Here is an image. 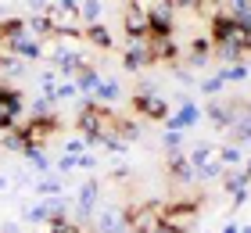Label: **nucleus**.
<instances>
[{
	"label": "nucleus",
	"instance_id": "11",
	"mask_svg": "<svg viewBox=\"0 0 251 233\" xmlns=\"http://www.w3.org/2000/svg\"><path fill=\"white\" fill-rule=\"evenodd\" d=\"M7 54H15L18 61H40L43 57V43H40V36H32V32H25L18 43H11V51Z\"/></svg>",
	"mask_w": 251,
	"mask_h": 233
},
{
	"label": "nucleus",
	"instance_id": "38",
	"mask_svg": "<svg viewBox=\"0 0 251 233\" xmlns=\"http://www.w3.org/2000/svg\"><path fill=\"white\" fill-rule=\"evenodd\" d=\"M241 233H251V226H241Z\"/></svg>",
	"mask_w": 251,
	"mask_h": 233
},
{
	"label": "nucleus",
	"instance_id": "34",
	"mask_svg": "<svg viewBox=\"0 0 251 233\" xmlns=\"http://www.w3.org/2000/svg\"><path fill=\"white\" fill-rule=\"evenodd\" d=\"M86 151H90L86 136H72V140L65 144V155H86Z\"/></svg>",
	"mask_w": 251,
	"mask_h": 233
},
{
	"label": "nucleus",
	"instance_id": "12",
	"mask_svg": "<svg viewBox=\"0 0 251 233\" xmlns=\"http://www.w3.org/2000/svg\"><path fill=\"white\" fill-rule=\"evenodd\" d=\"M83 40L90 43V47H97V51H111V47H115V36H111L108 32V26L104 22H94V26H83Z\"/></svg>",
	"mask_w": 251,
	"mask_h": 233
},
{
	"label": "nucleus",
	"instance_id": "28",
	"mask_svg": "<svg viewBox=\"0 0 251 233\" xmlns=\"http://www.w3.org/2000/svg\"><path fill=\"white\" fill-rule=\"evenodd\" d=\"M97 147H104L108 155H126V151H129V144H126V140H122L119 133H111V129H108L104 136L97 140Z\"/></svg>",
	"mask_w": 251,
	"mask_h": 233
},
{
	"label": "nucleus",
	"instance_id": "25",
	"mask_svg": "<svg viewBox=\"0 0 251 233\" xmlns=\"http://www.w3.org/2000/svg\"><path fill=\"white\" fill-rule=\"evenodd\" d=\"M36 194H43V197H65V180L61 176H43V180H36Z\"/></svg>",
	"mask_w": 251,
	"mask_h": 233
},
{
	"label": "nucleus",
	"instance_id": "29",
	"mask_svg": "<svg viewBox=\"0 0 251 233\" xmlns=\"http://www.w3.org/2000/svg\"><path fill=\"white\" fill-rule=\"evenodd\" d=\"M79 22H83V26L100 22V0H83V4H79Z\"/></svg>",
	"mask_w": 251,
	"mask_h": 233
},
{
	"label": "nucleus",
	"instance_id": "16",
	"mask_svg": "<svg viewBox=\"0 0 251 233\" xmlns=\"http://www.w3.org/2000/svg\"><path fill=\"white\" fill-rule=\"evenodd\" d=\"M97 230H100V233H129L119 208H104V212L97 215Z\"/></svg>",
	"mask_w": 251,
	"mask_h": 233
},
{
	"label": "nucleus",
	"instance_id": "36",
	"mask_svg": "<svg viewBox=\"0 0 251 233\" xmlns=\"http://www.w3.org/2000/svg\"><path fill=\"white\" fill-rule=\"evenodd\" d=\"M241 169H244V176L251 180V155H248V161H244V165H241Z\"/></svg>",
	"mask_w": 251,
	"mask_h": 233
},
{
	"label": "nucleus",
	"instance_id": "7",
	"mask_svg": "<svg viewBox=\"0 0 251 233\" xmlns=\"http://www.w3.org/2000/svg\"><path fill=\"white\" fill-rule=\"evenodd\" d=\"M86 65H90L86 57L79 54V51H68V47H61V51L54 54V72H58L61 79H75Z\"/></svg>",
	"mask_w": 251,
	"mask_h": 233
},
{
	"label": "nucleus",
	"instance_id": "18",
	"mask_svg": "<svg viewBox=\"0 0 251 233\" xmlns=\"http://www.w3.org/2000/svg\"><path fill=\"white\" fill-rule=\"evenodd\" d=\"M208 61H212V40L208 36L190 40V68H204Z\"/></svg>",
	"mask_w": 251,
	"mask_h": 233
},
{
	"label": "nucleus",
	"instance_id": "14",
	"mask_svg": "<svg viewBox=\"0 0 251 233\" xmlns=\"http://www.w3.org/2000/svg\"><path fill=\"white\" fill-rule=\"evenodd\" d=\"M122 97V86H119V79H111V76H100V83H97V90L90 93V101H97V104H115Z\"/></svg>",
	"mask_w": 251,
	"mask_h": 233
},
{
	"label": "nucleus",
	"instance_id": "39",
	"mask_svg": "<svg viewBox=\"0 0 251 233\" xmlns=\"http://www.w3.org/2000/svg\"><path fill=\"white\" fill-rule=\"evenodd\" d=\"M248 54H251V51H248Z\"/></svg>",
	"mask_w": 251,
	"mask_h": 233
},
{
	"label": "nucleus",
	"instance_id": "30",
	"mask_svg": "<svg viewBox=\"0 0 251 233\" xmlns=\"http://www.w3.org/2000/svg\"><path fill=\"white\" fill-rule=\"evenodd\" d=\"M223 176H226V165H223L219 158H212L208 165L198 169V180H223Z\"/></svg>",
	"mask_w": 251,
	"mask_h": 233
},
{
	"label": "nucleus",
	"instance_id": "33",
	"mask_svg": "<svg viewBox=\"0 0 251 233\" xmlns=\"http://www.w3.org/2000/svg\"><path fill=\"white\" fill-rule=\"evenodd\" d=\"M162 7H169V11H179V7H190V11H198L204 0H158Z\"/></svg>",
	"mask_w": 251,
	"mask_h": 233
},
{
	"label": "nucleus",
	"instance_id": "35",
	"mask_svg": "<svg viewBox=\"0 0 251 233\" xmlns=\"http://www.w3.org/2000/svg\"><path fill=\"white\" fill-rule=\"evenodd\" d=\"M219 233H241V223H226V226H223Z\"/></svg>",
	"mask_w": 251,
	"mask_h": 233
},
{
	"label": "nucleus",
	"instance_id": "21",
	"mask_svg": "<svg viewBox=\"0 0 251 233\" xmlns=\"http://www.w3.org/2000/svg\"><path fill=\"white\" fill-rule=\"evenodd\" d=\"M215 158H219L226 169H241V165H244V151H241V144H226V147H215Z\"/></svg>",
	"mask_w": 251,
	"mask_h": 233
},
{
	"label": "nucleus",
	"instance_id": "15",
	"mask_svg": "<svg viewBox=\"0 0 251 233\" xmlns=\"http://www.w3.org/2000/svg\"><path fill=\"white\" fill-rule=\"evenodd\" d=\"M204 115H208V122L215 126V129H230L233 126V119H237V108H230V104H208L204 108Z\"/></svg>",
	"mask_w": 251,
	"mask_h": 233
},
{
	"label": "nucleus",
	"instance_id": "2",
	"mask_svg": "<svg viewBox=\"0 0 251 233\" xmlns=\"http://www.w3.org/2000/svg\"><path fill=\"white\" fill-rule=\"evenodd\" d=\"M122 219H126L129 233H158V226H162V205L158 201L129 205V208H122Z\"/></svg>",
	"mask_w": 251,
	"mask_h": 233
},
{
	"label": "nucleus",
	"instance_id": "32",
	"mask_svg": "<svg viewBox=\"0 0 251 233\" xmlns=\"http://www.w3.org/2000/svg\"><path fill=\"white\" fill-rule=\"evenodd\" d=\"M183 136L187 133H179V129H165V155H169V151H183Z\"/></svg>",
	"mask_w": 251,
	"mask_h": 233
},
{
	"label": "nucleus",
	"instance_id": "3",
	"mask_svg": "<svg viewBox=\"0 0 251 233\" xmlns=\"http://www.w3.org/2000/svg\"><path fill=\"white\" fill-rule=\"evenodd\" d=\"M129 108H133V115H136V119H151V122H165L169 115H173V108H169V101L162 97V93L147 90V86L133 93Z\"/></svg>",
	"mask_w": 251,
	"mask_h": 233
},
{
	"label": "nucleus",
	"instance_id": "37",
	"mask_svg": "<svg viewBox=\"0 0 251 233\" xmlns=\"http://www.w3.org/2000/svg\"><path fill=\"white\" fill-rule=\"evenodd\" d=\"M0 190H7V176H0Z\"/></svg>",
	"mask_w": 251,
	"mask_h": 233
},
{
	"label": "nucleus",
	"instance_id": "5",
	"mask_svg": "<svg viewBox=\"0 0 251 233\" xmlns=\"http://www.w3.org/2000/svg\"><path fill=\"white\" fill-rule=\"evenodd\" d=\"M165 36H176V18L169 7L151 4L147 7V40H165Z\"/></svg>",
	"mask_w": 251,
	"mask_h": 233
},
{
	"label": "nucleus",
	"instance_id": "24",
	"mask_svg": "<svg viewBox=\"0 0 251 233\" xmlns=\"http://www.w3.org/2000/svg\"><path fill=\"white\" fill-rule=\"evenodd\" d=\"M215 158V144H194L190 151H187V161L194 169H201V165H208V161Z\"/></svg>",
	"mask_w": 251,
	"mask_h": 233
},
{
	"label": "nucleus",
	"instance_id": "22",
	"mask_svg": "<svg viewBox=\"0 0 251 233\" xmlns=\"http://www.w3.org/2000/svg\"><path fill=\"white\" fill-rule=\"evenodd\" d=\"M226 15L241 22L244 29H251V0H226Z\"/></svg>",
	"mask_w": 251,
	"mask_h": 233
},
{
	"label": "nucleus",
	"instance_id": "13",
	"mask_svg": "<svg viewBox=\"0 0 251 233\" xmlns=\"http://www.w3.org/2000/svg\"><path fill=\"white\" fill-rule=\"evenodd\" d=\"M25 32H29L25 18H4V22H0V47H4V51H11V43H18Z\"/></svg>",
	"mask_w": 251,
	"mask_h": 233
},
{
	"label": "nucleus",
	"instance_id": "10",
	"mask_svg": "<svg viewBox=\"0 0 251 233\" xmlns=\"http://www.w3.org/2000/svg\"><path fill=\"white\" fill-rule=\"evenodd\" d=\"M97 197H100V183H97L94 176L83 180V186H79V194H75V212H79V219H90V215H94Z\"/></svg>",
	"mask_w": 251,
	"mask_h": 233
},
{
	"label": "nucleus",
	"instance_id": "27",
	"mask_svg": "<svg viewBox=\"0 0 251 233\" xmlns=\"http://www.w3.org/2000/svg\"><path fill=\"white\" fill-rule=\"evenodd\" d=\"M0 108H22V111H25V97H22V90L0 83Z\"/></svg>",
	"mask_w": 251,
	"mask_h": 233
},
{
	"label": "nucleus",
	"instance_id": "26",
	"mask_svg": "<svg viewBox=\"0 0 251 233\" xmlns=\"http://www.w3.org/2000/svg\"><path fill=\"white\" fill-rule=\"evenodd\" d=\"M111 133H119L126 144L140 140V122H129V119H111Z\"/></svg>",
	"mask_w": 251,
	"mask_h": 233
},
{
	"label": "nucleus",
	"instance_id": "20",
	"mask_svg": "<svg viewBox=\"0 0 251 233\" xmlns=\"http://www.w3.org/2000/svg\"><path fill=\"white\" fill-rule=\"evenodd\" d=\"M226 133L233 136V144H251V111H241Z\"/></svg>",
	"mask_w": 251,
	"mask_h": 233
},
{
	"label": "nucleus",
	"instance_id": "9",
	"mask_svg": "<svg viewBox=\"0 0 251 233\" xmlns=\"http://www.w3.org/2000/svg\"><path fill=\"white\" fill-rule=\"evenodd\" d=\"M165 172L176 183H194V180H198V169L187 161V151H169V155H165Z\"/></svg>",
	"mask_w": 251,
	"mask_h": 233
},
{
	"label": "nucleus",
	"instance_id": "19",
	"mask_svg": "<svg viewBox=\"0 0 251 233\" xmlns=\"http://www.w3.org/2000/svg\"><path fill=\"white\" fill-rule=\"evenodd\" d=\"M219 183H223V190L230 194V197H233V194H241V190H248V186H251V180L244 176V169H226V176H223Z\"/></svg>",
	"mask_w": 251,
	"mask_h": 233
},
{
	"label": "nucleus",
	"instance_id": "8",
	"mask_svg": "<svg viewBox=\"0 0 251 233\" xmlns=\"http://www.w3.org/2000/svg\"><path fill=\"white\" fill-rule=\"evenodd\" d=\"M147 65H154L151 43H126V51H122V68L126 72H144Z\"/></svg>",
	"mask_w": 251,
	"mask_h": 233
},
{
	"label": "nucleus",
	"instance_id": "17",
	"mask_svg": "<svg viewBox=\"0 0 251 233\" xmlns=\"http://www.w3.org/2000/svg\"><path fill=\"white\" fill-rule=\"evenodd\" d=\"M219 76L226 79V86H230V83H248V76H251L248 57H241V61H226V65L219 68Z\"/></svg>",
	"mask_w": 251,
	"mask_h": 233
},
{
	"label": "nucleus",
	"instance_id": "23",
	"mask_svg": "<svg viewBox=\"0 0 251 233\" xmlns=\"http://www.w3.org/2000/svg\"><path fill=\"white\" fill-rule=\"evenodd\" d=\"M22 158H25V161H29V165L36 169V172H43V176H47V172H50V165H54V161L47 158V151H43V147H25V151H22Z\"/></svg>",
	"mask_w": 251,
	"mask_h": 233
},
{
	"label": "nucleus",
	"instance_id": "6",
	"mask_svg": "<svg viewBox=\"0 0 251 233\" xmlns=\"http://www.w3.org/2000/svg\"><path fill=\"white\" fill-rule=\"evenodd\" d=\"M201 115H204V111H201V104L183 101V104H179V108H176V111L162 122V129H179V133H190L194 126L201 122Z\"/></svg>",
	"mask_w": 251,
	"mask_h": 233
},
{
	"label": "nucleus",
	"instance_id": "1",
	"mask_svg": "<svg viewBox=\"0 0 251 233\" xmlns=\"http://www.w3.org/2000/svg\"><path fill=\"white\" fill-rule=\"evenodd\" d=\"M201 212V197H183V201H169L162 205V226L158 233H187L194 226V219Z\"/></svg>",
	"mask_w": 251,
	"mask_h": 233
},
{
	"label": "nucleus",
	"instance_id": "31",
	"mask_svg": "<svg viewBox=\"0 0 251 233\" xmlns=\"http://www.w3.org/2000/svg\"><path fill=\"white\" fill-rule=\"evenodd\" d=\"M223 90H226V79H223L219 72L208 76V79L201 83V93H204V97H215V93H223Z\"/></svg>",
	"mask_w": 251,
	"mask_h": 233
},
{
	"label": "nucleus",
	"instance_id": "4",
	"mask_svg": "<svg viewBox=\"0 0 251 233\" xmlns=\"http://www.w3.org/2000/svg\"><path fill=\"white\" fill-rule=\"evenodd\" d=\"M122 32L126 43H147V7L140 0H129L122 7Z\"/></svg>",
	"mask_w": 251,
	"mask_h": 233
}]
</instances>
